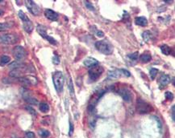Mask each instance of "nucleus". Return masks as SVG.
<instances>
[{
  "label": "nucleus",
  "mask_w": 175,
  "mask_h": 138,
  "mask_svg": "<svg viewBox=\"0 0 175 138\" xmlns=\"http://www.w3.org/2000/svg\"><path fill=\"white\" fill-rule=\"evenodd\" d=\"M95 47L99 52L104 55H111L113 53V47L107 40H100L96 42Z\"/></svg>",
  "instance_id": "obj_1"
},
{
  "label": "nucleus",
  "mask_w": 175,
  "mask_h": 138,
  "mask_svg": "<svg viewBox=\"0 0 175 138\" xmlns=\"http://www.w3.org/2000/svg\"><path fill=\"white\" fill-rule=\"evenodd\" d=\"M53 80L54 84V87L57 90L58 93H61L63 91V87H64L65 83V77L62 72L57 71L53 76Z\"/></svg>",
  "instance_id": "obj_2"
},
{
  "label": "nucleus",
  "mask_w": 175,
  "mask_h": 138,
  "mask_svg": "<svg viewBox=\"0 0 175 138\" xmlns=\"http://www.w3.org/2000/svg\"><path fill=\"white\" fill-rule=\"evenodd\" d=\"M137 113L140 114H146V113H149L152 112L153 108L149 104V103L145 102L144 100H141V99H138L137 100Z\"/></svg>",
  "instance_id": "obj_3"
},
{
  "label": "nucleus",
  "mask_w": 175,
  "mask_h": 138,
  "mask_svg": "<svg viewBox=\"0 0 175 138\" xmlns=\"http://www.w3.org/2000/svg\"><path fill=\"white\" fill-rule=\"evenodd\" d=\"M19 17L21 19V20L23 21V29L25 30L28 33H31L32 30H33V24L32 23V21L29 19L28 16H26L23 10H20L19 11Z\"/></svg>",
  "instance_id": "obj_4"
},
{
  "label": "nucleus",
  "mask_w": 175,
  "mask_h": 138,
  "mask_svg": "<svg viewBox=\"0 0 175 138\" xmlns=\"http://www.w3.org/2000/svg\"><path fill=\"white\" fill-rule=\"evenodd\" d=\"M104 91L101 90V91H98L96 92L95 94L93 95L91 98H90V101H89V106H88V110L90 113H92L95 108L97 103L98 102V100H100V98L103 96V95L104 94Z\"/></svg>",
  "instance_id": "obj_5"
},
{
  "label": "nucleus",
  "mask_w": 175,
  "mask_h": 138,
  "mask_svg": "<svg viewBox=\"0 0 175 138\" xmlns=\"http://www.w3.org/2000/svg\"><path fill=\"white\" fill-rule=\"evenodd\" d=\"M104 72V69L103 68V67L101 66H96L93 67L89 70V77L92 81H96L98 80V79L101 76V75L103 74V72Z\"/></svg>",
  "instance_id": "obj_6"
},
{
  "label": "nucleus",
  "mask_w": 175,
  "mask_h": 138,
  "mask_svg": "<svg viewBox=\"0 0 175 138\" xmlns=\"http://www.w3.org/2000/svg\"><path fill=\"white\" fill-rule=\"evenodd\" d=\"M18 41V36L15 34H4L0 36V44H15Z\"/></svg>",
  "instance_id": "obj_7"
},
{
  "label": "nucleus",
  "mask_w": 175,
  "mask_h": 138,
  "mask_svg": "<svg viewBox=\"0 0 175 138\" xmlns=\"http://www.w3.org/2000/svg\"><path fill=\"white\" fill-rule=\"evenodd\" d=\"M36 31L40 34V36H41L43 38L47 39L50 44H53V45L57 44V41L55 40V39H53L51 36H48V34H47V29L44 26L41 25V24L37 25V27H36Z\"/></svg>",
  "instance_id": "obj_8"
},
{
  "label": "nucleus",
  "mask_w": 175,
  "mask_h": 138,
  "mask_svg": "<svg viewBox=\"0 0 175 138\" xmlns=\"http://www.w3.org/2000/svg\"><path fill=\"white\" fill-rule=\"evenodd\" d=\"M13 56L18 61H22L27 56V51L22 46H16L13 49Z\"/></svg>",
  "instance_id": "obj_9"
},
{
  "label": "nucleus",
  "mask_w": 175,
  "mask_h": 138,
  "mask_svg": "<svg viewBox=\"0 0 175 138\" xmlns=\"http://www.w3.org/2000/svg\"><path fill=\"white\" fill-rule=\"evenodd\" d=\"M18 79L21 84H23V85H27V86L36 85L38 83L37 79L33 76H27L24 77H20V78H18Z\"/></svg>",
  "instance_id": "obj_10"
},
{
  "label": "nucleus",
  "mask_w": 175,
  "mask_h": 138,
  "mask_svg": "<svg viewBox=\"0 0 175 138\" xmlns=\"http://www.w3.org/2000/svg\"><path fill=\"white\" fill-rule=\"evenodd\" d=\"M25 5L28 8V10L30 11V12L34 15V16H38L40 14V8L36 3H34L33 1L32 0H26L25 1Z\"/></svg>",
  "instance_id": "obj_11"
},
{
  "label": "nucleus",
  "mask_w": 175,
  "mask_h": 138,
  "mask_svg": "<svg viewBox=\"0 0 175 138\" xmlns=\"http://www.w3.org/2000/svg\"><path fill=\"white\" fill-rule=\"evenodd\" d=\"M118 93L121 96V97L123 98L125 101L129 102L131 101V98H132V94L130 90H128L126 88H122L118 90Z\"/></svg>",
  "instance_id": "obj_12"
},
{
  "label": "nucleus",
  "mask_w": 175,
  "mask_h": 138,
  "mask_svg": "<svg viewBox=\"0 0 175 138\" xmlns=\"http://www.w3.org/2000/svg\"><path fill=\"white\" fill-rule=\"evenodd\" d=\"M44 16L48 19L51 21H57L58 19V14L50 9H46L44 10Z\"/></svg>",
  "instance_id": "obj_13"
},
{
  "label": "nucleus",
  "mask_w": 175,
  "mask_h": 138,
  "mask_svg": "<svg viewBox=\"0 0 175 138\" xmlns=\"http://www.w3.org/2000/svg\"><path fill=\"white\" fill-rule=\"evenodd\" d=\"M122 76H124L122 69H113L108 72V76L111 79H118Z\"/></svg>",
  "instance_id": "obj_14"
},
{
  "label": "nucleus",
  "mask_w": 175,
  "mask_h": 138,
  "mask_svg": "<svg viewBox=\"0 0 175 138\" xmlns=\"http://www.w3.org/2000/svg\"><path fill=\"white\" fill-rule=\"evenodd\" d=\"M83 64L87 68H93V67L96 66L98 64V61L95 58H92V57H87L86 59L83 61Z\"/></svg>",
  "instance_id": "obj_15"
},
{
  "label": "nucleus",
  "mask_w": 175,
  "mask_h": 138,
  "mask_svg": "<svg viewBox=\"0 0 175 138\" xmlns=\"http://www.w3.org/2000/svg\"><path fill=\"white\" fill-rule=\"evenodd\" d=\"M24 73V70L22 68H18V69H13L12 71L10 72V76L14 77V78H20L22 77V75Z\"/></svg>",
  "instance_id": "obj_16"
},
{
  "label": "nucleus",
  "mask_w": 175,
  "mask_h": 138,
  "mask_svg": "<svg viewBox=\"0 0 175 138\" xmlns=\"http://www.w3.org/2000/svg\"><path fill=\"white\" fill-rule=\"evenodd\" d=\"M170 80H171V79H170V76H168V75H162L160 77L159 83L161 86L165 87L170 83Z\"/></svg>",
  "instance_id": "obj_17"
},
{
  "label": "nucleus",
  "mask_w": 175,
  "mask_h": 138,
  "mask_svg": "<svg viewBox=\"0 0 175 138\" xmlns=\"http://www.w3.org/2000/svg\"><path fill=\"white\" fill-rule=\"evenodd\" d=\"M135 23L140 27H145L148 25V20L145 17H137L135 19Z\"/></svg>",
  "instance_id": "obj_18"
},
{
  "label": "nucleus",
  "mask_w": 175,
  "mask_h": 138,
  "mask_svg": "<svg viewBox=\"0 0 175 138\" xmlns=\"http://www.w3.org/2000/svg\"><path fill=\"white\" fill-rule=\"evenodd\" d=\"M24 67H25V64H23V62L18 61V60H16V61L12 62L11 64H9V68L12 69L22 68H24Z\"/></svg>",
  "instance_id": "obj_19"
},
{
  "label": "nucleus",
  "mask_w": 175,
  "mask_h": 138,
  "mask_svg": "<svg viewBox=\"0 0 175 138\" xmlns=\"http://www.w3.org/2000/svg\"><path fill=\"white\" fill-rule=\"evenodd\" d=\"M151 59H152V56H151V55L149 53L142 54L141 56H140V60L142 63H144V64L149 63V62L151 61Z\"/></svg>",
  "instance_id": "obj_20"
},
{
  "label": "nucleus",
  "mask_w": 175,
  "mask_h": 138,
  "mask_svg": "<svg viewBox=\"0 0 175 138\" xmlns=\"http://www.w3.org/2000/svg\"><path fill=\"white\" fill-rule=\"evenodd\" d=\"M68 88L70 90V96H72L73 99L75 98V94H74V83H73V80L71 79V77L69 78L68 79Z\"/></svg>",
  "instance_id": "obj_21"
},
{
  "label": "nucleus",
  "mask_w": 175,
  "mask_h": 138,
  "mask_svg": "<svg viewBox=\"0 0 175 138\" xmlns=\"http://www.w3.org/2000/svg\"><path fill=\"white\" fill-rule=\"evenodd\" d=\"M161 51L162 52L164 55H166V56H169L171 53V48H170V47H169L168 45L165 44V45H162V46H161Z\"/></svg>",
  "instance_id": "obj_22"
},
{
  "label": "nucleus",
  "mask_w": 175,
  "mask_h": 138,
  "mask_svg": "<svg viewBox=\"0 0 175 138\" xmlns=\"http://www.w3.org/2000/svg\"><path fill=\"white\" fill-rule=\"evenodd\" d=\"M10 61L11 58L8 56H2L0 57V65L1 66H4L6 64H8Z\"/></svg>",
  "instance_id": "obj_23"
},
{
  "label": "nucleus",
  "mask_w": 175,
  "mask_h": 138,
  "mask_svg": "<svg viewBox=\"0 0 175 138\" xmlns=\"http://www.w3.org/2000/svg\"><path fill=\"white\" fill-rule=\"evenodd\" d=\"M39 108L41 111L42 113H48L49 111V106L48 104L46 103H41L40 104V106H39Z\"/></svg>",
  "instance_id": "obj_24"
},
{
  "label": "nucleus",
  "mask_w": 175,
  "mask_h": 138,
  "mask_svg": "<svg viewBox=\"0 0 175 138\" xmlns=\"http://www.w3.org/2000/svg\"><path fill=\"white\" fill-rule=\"evenodd\" d=\"M11 24L8 23H0V31H6L8 29L11 28Z\"/></svg>",
  "instance_id": "obj_25"
},
{
  "label": "nucleus",
  "mask_w": 175,
  "mask_h": 138,
  "mask_svg": "<svg viewBox=\"0 0 175 138\" xmlns=\"http://www.w3.org/2000/svg\"><path fill=\"white\" fill-rule=\"evenodd\" d=\"M39 134L40 136L43 138H47L49 137V135H50V133H49L48 130H45V129H41L39 131Z\"/></svg>",
  "instance_id": "obj_26"
},
{
  "label": "nucleus",
  "mask_w": 175,
  "mask_h": 138,
  "mask_svg": "<svg viewBox=\"0 0 175 138\" xmlns=\"http://www.w3.org/2000/svg\"><path fill=\"white\" fill-rule=\"evenodd\" d=\"M158 69L157 68H152L151 70H150V77H151V79H154L155 78H156V76H157V73H158Z\"/></svg>",
  "instance_id": "obj_27"
},
{
  "label": "nucleus",
  "mask_w": 175,
  "mask_h": 138,
  "mask_svg": "<svg viewBox=\"0 0 175 138\" xmlns=\"http://www.w3.org/2000/svg\"><path fill=\"white\" fill-rule=\"evenodd\" d=\"M142 37H143V39H144V41H149V39L150 38H151V34H150V31H144V33L142 34Z\"/></svg>",
  "instance_id": "obj_28"
},
{
  "label": "nucleus",
  "mask_w": 175,
  "mask_h": 138,
  "mask_svg": "<svg viewBox=\"0 0 175 138\" xmlns=\"http://www.w3.org/2000/svg\"><path fill=\"white\" fill-rule=\"evenodd\" d=\"M128 57L130 58L131 59H132V60H137V59H138V57H139L138 51H137V52H134V53H132V54H129V55H128Z\"/></svg>",
  "instance_id": "obj_29"
},
{
  "label": "nucleus",
  "mask_w": 175,
  "mask_h": 138,
  "mask_svg": "<svg viewBox=\"0 0 175 138\" xmlns=\"http://www.w3.org/2000/svg\"><path fill=\"white\" fill-rule=\"evenodd\" d=\"M84 2H85V5L86 7H87V9H89L90 10H92V11H94V10H95V7H94L90 2H87V1H84Z\"/></svg>",
  "instance_id": "obj_30"
},
{
  "label": "nucleus",
  "mask_w": 175,
  "mask_h": 138,
  "mask_svg": "<svg viewBox=\"0 0 175 138\" xmlns=\"http://www.w3.org/2000/svg\"><path fill=\"white\" fill-rule=\"evenodd\" d=\"M26 109L28 110V111H29V113H31L32 115L36 116V110L34 109L33 108H32L31 106H27V107H26Z\"/></svg>",
  "instance_id": "obj_31"
},
{
  "label": "nucleus",
  "mask_w": 175,
  "mask_h": 138,
  "mask_svg": "<svg viewBox=\"0 0 175 138\" xmlns=\"http://www.w3.org/2000/svg\"><path fill=\"white\" fill-rule=\"evenodd\" d=\"M165 97H166V99L169 100H172L173 98V95L172 92H165Z\"/></svg>",
  "instance_id": "obj_32"
},
{
  "label": "nucleus",
  "mask_w": 175,
  "mask_h": 138,
  "mask_svg": "<svg viewBox=\"0 0 175 138\" xmlns=\"http://www.w3.org/2000/svg\"><path fill=\"white\" fill-rule=\"evenodd\" d=\"M24 137L25 138H35V134L32 132H27Z\"/></svg>",
  "instance_id": "obj_33"
},
{
  "label": "nucleus",
  "mask_w": 175,
  "mask_h": 138,
  "mask_svg": "<svg viewBox=\"0 0 175 138\" xmlns=\"http://www.w3.org/2000/svg\"><path fill=\"white\" fill-rule=\"evenodd\" d=\"M53 63L54 64H60V59L59 57L57 56V55L54 56V57L53 58Z\"/></svg>",
  "instance_id": "obj_34"
},
{
  "label": "nucleus",
  "mask_w": 175,
  "mask_h": 138,
  "mask_svg": "<svg viewBox=\"0 0 175 138\" xmlns=\"http://www.w3.org/2000/svg\"><path fill=\"white\" fill-rule=\"evenodd\" d=\"M122 72H123V74H124V76L129 77L131 76V73H130L128 70H126V69H122Z\"/></svg>",
  "instance_id": "obj_35"
},
{
  "label": "nucleus",
  "mask_w": 175,
  "mask_h": 138,
  "mask_svg": "<svg viewBox=\"0 0 175 138\" xmlns=\"http://www.w3.org/2000/svg\"><path fill=\"white\" fill-rule=\"evenodd\" d=\"M96 36H98V37H99V38H103V37H104L105 35H104V33H103L102 31H98L96 32Z\"/></svg>",
  "instance_id": "obj_36"
},
{
  "label": "nucleus",
  "mask_w": 175,
  "mask_h": 138,
  "mask_svg": "<svg viewBox=\"0 0 175 138\" xmlns=\"http://www.w3.org/2000/svg\"><path fill=\"white\" fill-rule=\"evenodd\" d=\"M175 106L173 105L172 106V109H171V113H172V120L173 121H174V118H175Z\"/></svg>",
  "instance_id": "obj_37"
},
{
  "label": "nucleus",
  "mask_w": 175,
  "mask_h": 138,
  "mask_svg": "<svg viewBox=\"0 0 175 138\" xmlns=\"http://www.w3.org/2000/svg\"><path fill=\"white\" fill-rule=\"evenodd\" d=\"M73 132H74V126H73L72 123L70 122V133H69L70 136H72Z\"/></svg>",
  "instance_id": "obj_38"
}]
</instances>
